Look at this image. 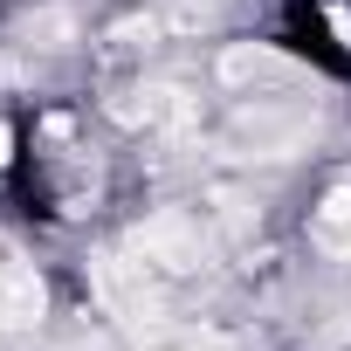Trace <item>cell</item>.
Returning <instances> with one entry per match:
<instances>
[{
  "label": "cell",
  "mask_w": 351,
  "mask_h": 351,
  "mask_svg": "<svg viewBox=\"0 0 351 351\" xmlns=\"http://www.w3.org/2000/svg\"><path fill=\"white\" fill-rule=\"evenodd\" d=\"M42 310H49V289H42V276L28 269V262H0V337H21V330H35L42 324Z\"/></svg>",
  "instance_id": "3"
},
{
  "label": "cell",
  "mask_w": 351,
  "mask_h": 351,
  "mask_svg": "<svg viewBox=\"0 0 351 351\" xmlns=\"http://www.w3.org/2000/svg\"><path fill=\"white\" fill-rule=\"evenodd\" d=\"M131 248L165 276V282H180V276H200L207 255H214V214H193V207H158L131 228Z\"/></svg>",
  "instance_id": "1"
},
{
  "label": "cell",
  "mask_w": 351,
  "mask_h": 351,
  "mask_svg": "<svg viewBox=\"0 0 351 351\" xmlns=\"http://www.w3.org/2000/svg\"><path fill=\"white\" fill-rule=\"evenodd\" d=\"M303 138H310V110L303 104H282V97H255L228 124V152L234 158H289Z\"/></svg>",
  "instance_id": "2"
},
{
  "label": "cell",
  "mask_w": 351,
  "mask_h": 351,
  "mask_svg": "<svg viewBox=\"0 0 351 351\" xmlns=\"http://www.w3.org/2000/svg\"><path fill=\"white\" fill-rule=\"evenodd\" d=\"M8 158H14V131H8V124H0V165H8Z\"/></svg>",
  "instance_id": "5"
},
{
  "label": "cell",
  "mask_w": 351,
  "mask_h": 351,
  "mask_svg": "<svg viewBox=\"0 0 351 351\" xmlns=\"http://www.w3.org/2000/svg\"><path fill=\"white\" fill-rule=\"evenodd\" d=\"M310 241L324 255H351V186H330L324 207L310 214Z\"/></svg>",
  "instance_id": "4"
}]
</instances>
